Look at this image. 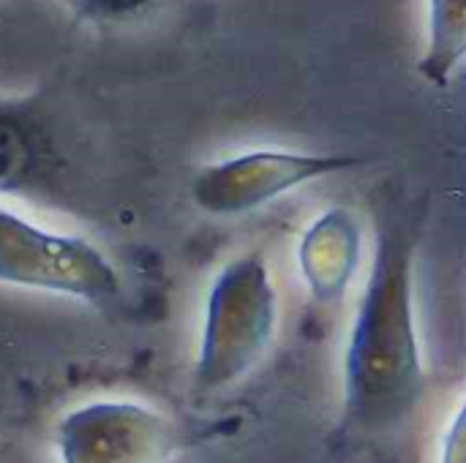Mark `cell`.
Returning <instances> with one entry per match:
<instances>
[{"instance_id": "cell-6", "label": "cell", "mask_w": 466, "mask_h": 463, "mask_svg": "<svg viewBox=\"0 0 466 463\" xmlns=\"http://www.w3.org/2000/svg\"><path fill=\"white\" fill-rule=\"evenodd\" d=\"M66 177L57 117L41 93L0 96V202H52Z\"/></svg>"}, {"instance_id": "cell-10", "label": "cell", "mask_w": 466, "mask_h": 463, "mask_svg": "<svg viewBox=\"0 0 466 463\" xmlns=\"http://www.w3.org/2000/svg\"><path fill=\"white\" fill-rule=\"evenodd\" d=\"M445 463H461V412H456L453 428H451V439L445 448Z\"/></svg>"}, {"instance_id": "cell-3", "label": "cell", "mask_w": 466, "mask_h": 463, "mask_svg": "<svg viewBox=\"0 0 466 463\" xmlns=\"http://www.w3.org/2000/svg\"><path fill=\"white\" fill-rule=\"evenodd\" d=\"M0 284L90 308L117 306L123 278L93 240L52 229L0 202Z\"/></svg>"}, {"instance_id": "cell-4", "label": "cell", "mask_w": 466, "mask_h": 463, "mask_svg": "<svg viewBox=\"0 0 466 463\" xmlns=\"http://www.w3.org/2000/svg\"><path fill=\"white\" fill-rule=\"evenodd\" d=\"M363 164L347 153L254 147L199 166L188 180L191 205L210 218H243L287 194Z\"/></svg>"}, {"instance_id": "cell-1", "label": "cell", "mask_w": 466, "mask_h": 463, "mask_svg": "<svg viewBox=\"0 0 466 463\" xmlns=\"http://www.w3.org/2000/svg\"><path fill=\"white\" fill-rule=\"evenodd\" d=\"M426 202L393 199L377 210L366 278L341 352V426L360 437L401 431L429 390L418 262Z\"/></svg>"}, {"instance_id": "cell-11", "label": "cell", "mask_w": 466, "mask_h": 463, "mask_svg": "<svg viewBox=\"0 0 466 463\" xmlns=\"http://www.w3.org/2000/svg\"><path fill=\"white\" fill-rule=\"evenodd\" d=\"M0 463H8V458H5V453L0 450Z\"/></svg>"}, {"instance_id": "cell-9", "label": "cell", "mask_w": 466, "mask_h": 463, "mask_svg": "<svg viewBox=\"0 0 466 463\" xmlns=\"http://www.w3.org/2000/svg\"><path fill=\"white\" fill-rule=\"evenodd\" d=\"M44 3L63 8L76 22L90 25L96 30H120L153 19L175 0H44Z\"/></svg>"}, {"instance_id": "cell-8", "label": "cell", "mask_w": 466, "mask_h": 463, "mask_svg": "<svg viewBox=\"0 0 466 463\" xmlns=\"http://www.w3.org/2000/svg\"><path fill=\"white\" fill-rule=\"evenodd\" d=\"M464 55L466 0H429V30L418 74L434 87H448L461 71Z\"/></svg>"}, {"instance_id": "cell-5", "label": "cell", "mask_w": 466, "mask_h": 463, "mask_svg": "<svg viewBox=\"0 0 466 463\" xmlns=\"http://www.w3.org/2000/svg\"><path fill=\"white\" fill-rule=\"evenodd\" d=\"M177 448V426L134 398L85 401L52 428L57 463H169Z\"/></svg>"}, {"instance_id": "cell-2", "label": "cell", "mask_w": 466, "mask_h": 463, "mask_svg": "<svg viewBox=\"0 0 466 463\" xmlns=\"http://www.w3.org/2000/svg\"><path fill=\"white\" fill-rule=\"evenodd\" d=\"M281 325V297L262 248L235 254L210 278L191 363V393L218 396L246 382L270 355Z\"/></svg>"}, {"instance_id": "cell-7", "label": "cell", "mask_w": 466, "mask_h": 463, "mask_svg": "<svg viewBox=\"0 0 466 463\" xmlns=\"http://www.w3.org/2000/svg\"><path fill=\"white\" fill-rule=\"evenodd\" d=\"M363 259L360 221L350 207L322 210L298 243V267L319 306H339L350 295Z\"/></svg>"}]
</instances>
